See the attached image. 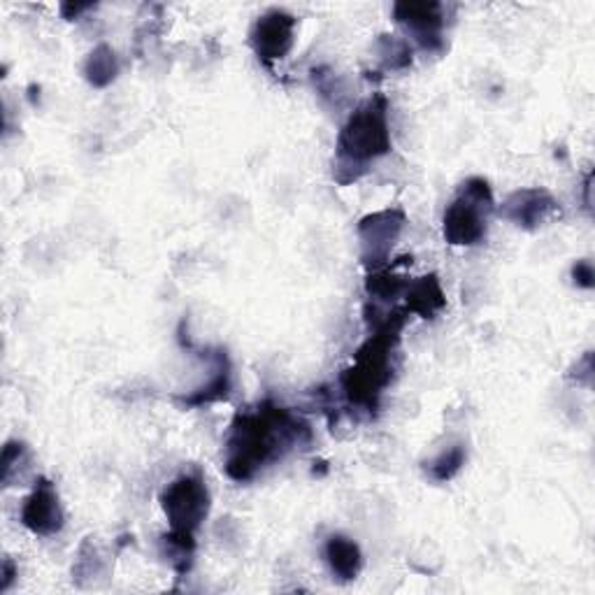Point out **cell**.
<instances>
[{"label":"cell","mask_w":595,"mask_h":595,"mask_svg":"<svg viewBox=\"0 0 595 595\" xmlns=\"http://www.w3.org/2000/svg\"><path fill=\"white\" fill-rule=\"evenodd\" d=\"M312 442V428L289 407L263 400L238 412L223 449V470L233 482H252L258 472Z\"/></svg>","instance_id":"6da1fadb"},{"label":"cell","mask_w":595,"mask_h":595,"mask_svg":"<svg viewBox=\"0 0 595 595\" xmlns=\"http://www.w3.org/2000/svg\"><path fill=\"white\" fill-rule=\"evenodd\" d=\"M365 321L373 328V333L356 349L354 363L342 373L340 386L349 405L361 409V412L375 415L379 409L382 394L392 384L396 373L394 359L407 312L392 310L379 315L373 307V315L365 312Z\"/></svg>","instance_id":"7a4b0ae2"},{"label":"cell","mask_w":595,"mask_h":595,"mask_svg":"<svg viewBox=\"0 0 595 595\" xmlns=\"http://www.w3.org/2000/svg\"><path fill=\"white\" fill-rule=\"evenodd\" d=\"M392 126H388V100L375 93L349 114L338 135L333 177L342 187L359 181L373 163L392 152Z\"/></svg>","instance_id":"3957f363"},{"label":"cell","mask_w":595,"mask_h":595,"mask_svg":"<svg viewBox=\"0 0 595 595\" xmlns=\"http://www.w3.org/2000/svg\"><path fill=\"white\" fill-rule=\"evenodd\" d=\"M491 212H494V191L488 181L484 177L465 179L444 210V240L454 247H475L486 240Z\"/></svg>","instance_id":"277c9868"},{"label":"cell","mask_w":595,"mask_h":595,"mask_svg":"<svg viewBox=\"0 0 595 595\" xmlns=\"http://www.w3.org/2000/svg\"><path fill=\"white\" fill-rule=\"evenodd\" d=\"M161 509L170 524V530L194 536L210 515V488L205 484L200 472L179 475L163 488Z\"/></svg>","instance_id":"5b68a950"},{"label":"cell","mask_w":595,"mask_h":595,"mask_svg":"<svg viewBox=\"0 0 595 595\" xmlns=\"http://www.w3.org/2000/svg\"><path fill=\"white\" fill-rule=\"evenodd\" d=\"M407 225V214L398 208L379 210L359 221L361 240V261L367 271H379L392 258L396 242L400 240Z\"/></svg>","instance_id":"8992f818"},{"label":"cell","mask_w":595,"mask_h":595,"mask_svg":"<svg viewBox=\"0 0 595 595\" xmlns=\"http://www.w3.org/2000/svg\"><path fill=\"white\" fill-rule=\"evenodd\" d=\"M298 19L282 8L265 10L250 31V45L263 64H275L289 56L296 43Z\"/></svg>","instance_id":"52a82bcc"},{"label":"cell","mask_w":595,"mask_h":595,"mask_svg":"<svg viewBox=\"0 0 595 595\" xmlns=\"http://www.w3.org/2000/svg\"><path fill=\"white\" fill-rule=\"evenodd\" d=\"M394 19L423 52L444 49V5L442 3H396Z\"/></svg>","instance_id":"ba28073f"},{"label":"cell","mask_w":595,"mask_h":595,"mask_svg":"<svg viewBox=\"0 0 595 595\" xmlns=\"http://www.w3.org/2000/svg\"><path fill=\"white\" fill-rule=\"evenodd\" d=\"M22 524L40 538H52L64 530L66 515L58 491L47 477H37L29 498L22 505Z\"/></svg>","instance_id":"9c48e42d"},{"label":"cell","mask_w":595,"mask_h":595,"mask_svg":"<svg viewBox=\"0 0 595 595\" xmlns=\"http://www.w3.org/2000/svg\"><path fill=\"white\" fill-rule=\"evenodd\" d=\"M561 212L559 200L547 189L532 187L509 194L500 205V217L511 221L524 231H536Z\"/></svg>","instance_id":"30bf717a"},{"label":"cell","mask_w":595,"mask_h":595,"mask_svg":"<svg viewBox=\"0 0 595 595\" xmlns=\"http://www.w3.org/2000/svg\"><path fill=\"white\" fill-rule=\"evenodd\" d=\"M210 361H212V373L202 386H198L196 392L189 396L179 398L184 407H202V405H212L219 400H225L231 396L233 388V367L229 361V354L223 349H208Z\"/></svg>","instance_id":"8fae6325"},{"label":"cell","mask_w":595,"mask_h":595,"mask_svg":"<svg viewBox=\"0 0 595 595\" xmlns=\"http://www.w3.org/2000/svg\"><path fill=\"white\" fill-rule=\"evenodd\" d=\"M447 307V296L436 273L409 279L405 289V312L421 319H436Z\"/></svg>","instance_id":"7c38bea8"},{"label":"cell","mask_w":595,"mask_h":595,"mask_svg":"<svg viewBox=\"0 0 595 595\" xmlns=\"http://www.w3.org/2000/svg\"><path fill=\"white\" fill-rule=\"evenodd\" d=\"M323 557L338 582H354L363 570L361 547L344 536H331L326 540Z\"/></svg>","instance_id":"4fadbf2b"},{"label":"cell","mask_w":595,"mask_h":595,"mask_svg":"<svg viewBox=\"0 0 595 595\" xmlns=\"http://www.w3.org/2000/svg\"><path fill=\"white\" fill-rule=\"evenodd\" d=\"M119 75V58L110 45H98L85 60V77L93 89H106Z\"/></svg>","instance_id":"5bb4252c"},{"label":"cell","mask_w":595,"mask_h":595,"mask_svg":"<svg viewBox=\"0 0 595 595\" xmlns=\"http://www.w3.org/2000/svg\"><path fill=\"white\" fill-rule=\"evenodd\" d=\"M409 279L403 277L396 268L373 271L365 279V294L373 302H394L398 296H405Z\"/></svg>","instance_id":"9a60e30c"},{"label":"cell","mask_w":595,"mask_h":595,"mask_svg":"<svg viewBox=\"0 0 595 595\" xmlns=\"http://www.w3.org/2000/svg\"><path fill=\"white\" fill-rule=\"evenodd\" d=\"M161 544H163V557L170 561L177 574H187L191 570L194 553H196L194 536H189V532L170 530L168 536L161 538Z\"/></svg>","instance_id":"2e32d148"},{"label":"cell","mask_w":595,"mask_h":595,"mask_svg":"<svg viewBox=\"0 0 595 595\" xmlns=\"http://www.w3.org/2000/svg\"><path fill=\"white\" fill-rule=\"evenodd\" d=\"M465 461H467L465 447L463 444H451L444 451H440L436 459H430L426 463V472L433 482H449V480H454L459 472L463 470Z\"/></svg>","instance_id":"e0dca14e"},{"label":"cell","mask_w":595,"mask_h":595,"mask_svg":"<svg viewBox=\"0 0 595 595\" xmlns=\"http://www.w3.org/2000/svg\"><path fill=\"white\" fill-rule=\"evenodd\" d=\"M377 49L384 70H405L412 66V47H409L405 37L379 35Z\"/></svg>","instance_id":"ac0fdd59"},{"label":"cell","mask_w":595,"mask_h":595,"mask_svg":"<svg viewBox=\"0 0 595 595\" xmlns=\"http://www.w3.org/2000/svg\"><path fill=\"white\" fill-rule=\"evenodd\" d=\"M26 463H29V447L24 442L10 440L3 447V461H0V480H3V484L10 486L12 480H14L16 465L26 467Z\"/></svg>","instance_id":"d6986e66"},{"label":"cell","mask_w":595,"mask_h":595,"mask_svg":"<svg viewBox=\"0 0 595 595\" xmlns=\"http://www.w3.org/2000/svg\"><path fill=\"white\" fill-rule=\"evenodd\" d=\"M572 282L580 286V289H593L595 286V271L591 261H577L572 265Z\"/></svg>","instance_id":"ffe728a7"},{"label":"cell","mask_w":595,"mask_h":595,"mask_svg":"<svg viewBox=\"0 0 595 595\" xmlns=\"http://www.w3.org/2000/svg\"><path fill=\"white\" fill-rule=\"evenodd\" d=\"M16 574H19V568L14 565V561L5 559L3 561V582H0V593H8L10 591V586L16 580Z\"/></svg>","instance_id":"44dd1931"},{"label":"cell","mask_w":595,"mask_h":595,"mask_svg":"<svg viewBox=\"0 0 595 595\" xmlns=\"http://www.w3.org/2000/svg\"><path fill=\"white\" fill-rule=\"evenodd\" d=\"M93 8H96L93 3H64L60 5V14H64L66 19H77L81 12L93 10Z\"/></svg>","instance_id":"7402d4cb"}]
</instances>
